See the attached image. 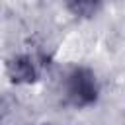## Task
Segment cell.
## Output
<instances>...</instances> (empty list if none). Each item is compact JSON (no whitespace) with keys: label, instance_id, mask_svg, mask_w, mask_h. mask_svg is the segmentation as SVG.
Masks as SVG:
<instances>
[{"label":"cell","instance_id":"6da1fadb","mask_svg":"<svg viewBox=\"0 0 125 125\" xmlns=\"http://www.w3.org/2000/svg\"><path fill=\"white\" fill-rule=\"evenodd\" d=\"M64 92L66 100L74 107H88L98 100L100 86L96 80V74L86 66H74L64 80Z\"/></svg>","mask_w":125,"mask_h":125},{"label":"cell","instance_id":"7a4b0ae2","mask_svg":"<svg viewBox=\"0 0 125 125\" xmlns=\"http://www.w3.org/2000/svg\"><path fill=\"white\" fill-rule=\"evenodd\" d=\"M6 74L14 84H31V82H37L39 78L37 64L29 55H18L10 59L6 64Z\"/></svg>","mask_w":125,"mask_h":125},{"label":"cell","instance_id":"3957f363","mask_svg":"<svg viewBox=\"0 0 125 125\" xmlns=\"http://www.w3.org/2000/svg\"><path fill=\"white\" fill-rule=\"evenodd\" d=\"M64 4L76 18H94L102 6V0H64Z\"/></svg>","mask_w":125,"mask_h":125}]
</instances>
